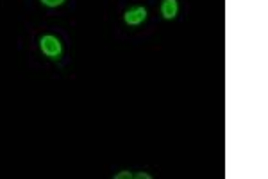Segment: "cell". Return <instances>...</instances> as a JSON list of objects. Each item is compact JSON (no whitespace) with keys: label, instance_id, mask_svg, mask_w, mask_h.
Returning a JSON list of instances; mask_svg holds the SVG:
<instances>
[{"label":"cell","instance_id":"3957f363","mask_svg":"<svg viewBox=\"0 0 268 179\" xmlns=\"http://www.w3.org/2000/svg\"><path fill=\"white\" fill-rule=\"evenodd\" d=\"M177 0H163L161 4V13L163 16L166 18V20H174L175 16H177Z\"/></svg>","mask_w":268,"mask_h":179},{"label":"cell","instance_id":"7a4b0ae2","mask_svg":"<svg viewBox=\"0 0 268 179\" xmlns=\"http://www.w3.org/2000/svg\"><path fill=\"white\" fill-rule=\"evenodd\" d=\"M145 18H147V9L138 6V8H131L127 13L124 14V20L127 26H140L143 24Z\"/></svg>","mask_w":268,"mask_h":179},{"label":"cell","instance_id":"6da1fadb","mask_svg":"<svg viewBox=\"0 0 268 179\" xmlns=\"http://www.w3.org/2000/svg\"><path fill=\"white\" fill-rule=\"evenodd\" d=\"M39 45H41V50L43 54L47 56V58H52V60H55V58H59L61 52H63V47H61V42L55 36L52 34H47L43 36L41 40H39Z\"/></svg>","mask_w":268,"mask_h":179},{"label":"cell","instance_id":"8992f818","mask_svg":"<svg viewBox=\"0 0 268 179\" xmlns=\"http://www.w3.org/2000/svg\"><path fill=\"white\" fill-rule=\"evenodd\" d=\"M138 179H150V174H147V172H140V174L136 176Z\"/></svg>","mask_w":268,"mask_h":179},{"label":"cell","instance_id":"277c9868","mask_svg":"<svg viewBox=\"0 0 268 179\" xmlns=\"http://www.w3.org/2000/svg\"><path fill=\"white\" fill-rule=\"evenodd\" d=\"M43 4L48 6V8H57V6H61L64 2V0H41Z\"/></svg>","mask_w":268,"mask_h":179},{"label":"cell","instance_id":"5b68a950","mask_svg":"<svg viewBox=\"0 0 268 179\" xmlns=\"http://www.w3.org/2000/svg\"><path fill=\"white\" fill-rule=\"evenodd\" d=\"M131 178H132V174L129 170H122L120 174L115 176V179H131Z\"/></svg>","mask_w":268,"mask_h":179}]
</instances>
